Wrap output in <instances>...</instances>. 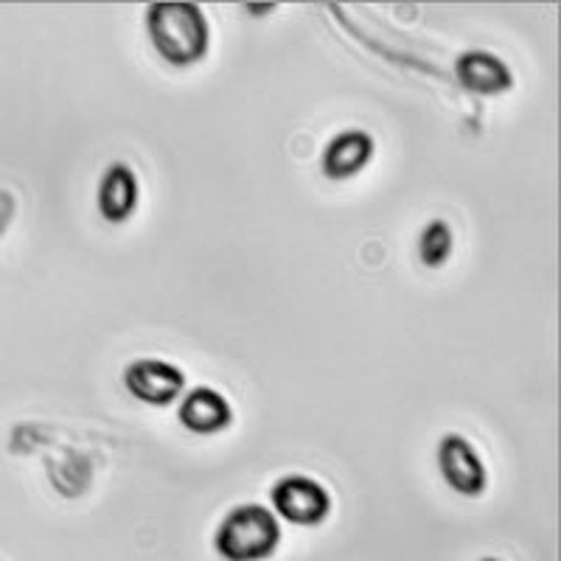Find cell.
I'll return each instance as SVG.
<instances>
[{
  "mask_svg": "<svg viewBox=\"0 0 561 561\" xmlns=\"http://www.w3.org/2000/svg\"><path fill=\"white\" fill-rule=\"evenodd\" d=\"M280 525L264 505H239L219 523L214 548L225 561H264L278 550Z\"/></svg>",
  "mask_w": 561,
  "mask_h": 561,
  "instance_id": "2",
  "label": "cell"
},
{
  "mask_svg": "<svg viewBox=\"0 0 561 561\" xmlns=\"http://www.w3.org/2000/svg\"><path fill=\"white\" fill-rule=\"evenodd\" d=\"M374 149V138L365 129H345L329 140L320 167L329 180H351L368 167Z\"/></svg>",
  "mask_w": 561,
  "mask_h": 561,
  "instance_id": "7",
  "label": "cell"
},
{
  "mask_svg": "<svg viewBox=\"0 0 561 561\" xmlns=\"http://www.w3.org/2000/svg\"><path fill=\"white\" fill-rule=\"evenodd\" d=\"M460 88L474 96H503L514 84V73L500 57L489 51H466L455 62Z\"/></svg>",
  "mask_w": 561,
  "mask_h": 561,
  "instance_id": "6",
  "label": "cell"
},
{
  "mask_svg": "<svg viewBox=\"0 0 561 561\" xmlns=\"http://www.w3.org/2000/svg\"><path fill=\"white\" fill-rule=\"evenodd\" d=\"M275 7H248V12H255V14H267V12H273Z\"/></svg>",
  "mask_w": 561,
  "mask_h": 561,
  "instance_id": "11",
  "label": "cell"
},
{
  "mask_svg": "<svg viewBox=\"0 0 561 561\" xmlns=\"http://www.w3.org/2000/svg\"><path fill=\"white\" fill-rule=\"evenodd\" d=\"M438 469L447 485L463 497H480L489 485V472L478 449L463 435H444L438 444Z\"/></svg>",
  "mask_w": 561,
  "mask_h": 561,
  "instance_id": "4",
  "label": "cell"
},
{
  "mask_svg": "<svg viewBox=\"0 0 561 561\" xmlns=\"http://www.w3.org/2000/svg\"><path fill=\"white\" fill-rule=\"evenodd\" d=\"M230 402L214 388H194L180 402V424L194 435H217L230 427Z\"/></svg>",
  "mask_w": 561,
  "mask_h": 561,
  "instance_id": "8",
  "label": "cell"
},
{
  "mask_svg": "<svg viewBox=\"0 0 561 561\" xmlns=\"http://www.w3.org/2000/svg\"><path fill=\"white\" fill-rule=\"evenodd\" d=\"M453 228H449L444 219H433L427 228L421 230L419 239V259L421 264H427V267H444L449 262V255H453Z\"/></svg>",
  "mask_w": 561,
  "mask_h": 561,
  "instance_id": "10",
  "label": "cell"
},
{
  "mask_svg": "<svg viewBox=\"0 0 561 561\" xmlns=\"http://www.w3.org/2000/svg\"><path fill=\"white\" fill-rule=\"evenodd\" d=\"M147 32L154 51L178 68H188L208 54V20L197 3H152Z\"/></svg>",
  "mask_w": 561,
  "mask_h": 561,
  "instance_id": "1",
  "label": "cell"
},
{
  "mask_svg": "<svg viewBox=\"0 0 561 561\" xmlns=\"http://www.w3.org/2000/svg\"><path fill=\"white\" fill-rule=\"evenodd\" d=\"M99 214L107 222L122 225L138 208V178L127 163H113L99 183Z\"/></svg>",
  "mask_w": 561,
  "mask_h": 561,
  "instance_id": "9",
  "label": "cell"
},
{
  "mask_svg": "<svg viewBox=\"0 0 561 561\" xmlns=\"http://www.w3.org/2000/svg\"><path fill=\"white\" fill-rule=\"evenodd\" d=\"M124 388L138 402L152 404V408H167L183 393L185 374L178 365L167 363V359H135L124 370Z\"/></svg>",
  "mask_w": 561,
  "mask_h": 561,
  "instance_id": "5",
  "label": "cell"
},
{
  "mask_svg": "<svg viewBox=\"0 0 561 561\" xmlns=\"http://www.w3.org/2000/svg\"><path fill=\"white\" fill-rule=\"evenodd\" d=\"M483 561H500V559H483Z\"/></svg>",
  "mask_w": 561,
  "mask_h": 561,
  "instance_id": "12",
  "label": "cell"
},
{
  "mask_svg": "<svg viewBox=\"0 0 561 561\" xmlns=\"http://www.w3.org/2000/svg\"><path fill=\"white\" fill-rule=\"evenodd\" d=\"M270 497H273L275 514L287 519V523L300 525V528L320 525L329 517V511H332V494L318 480L307 478V474L280 478L273 485Z\"/></svg>",
  "mask_w": 561,
  "mask_h": 561,
  "instance_id": "3",
  "label": "cell"
}]
</instances>
